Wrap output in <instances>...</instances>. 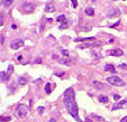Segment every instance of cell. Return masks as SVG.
Segmentation results:
<instances>
[{
    "instance_id": "6da1fadb",
    "label": "cell",
    "mask_w": 127,
    "mask_h": 122,
    "mask_svg": "<svg viewBox=\"0 0 127 122\" xmlns=\"http://www.w3.org/2000/svg\"><path fill=\"white\" fill-rule=\"evenodd\" d=\"M63 104H64L65 109L68 111V113L77 120L78 122H82L81 119L79 118V109L75 102V94L73 87H69L68 90L64 92V97H63Z\"/></svg>"
},
{
    "instance_id": "7a4b0ae2",
    "label": "cell",
    "mask_w": 127,
    "mask_h": 122,
    "mask_svg": "<svg viewBox=\"0 0 127 122\" xmlns=\"http://www.w3.org/2000/svg\"><path fill=\"white\" fill-rule=\"evenodd\" d=\"M28 111H29L28 106H26L25 104H18L16 110H15V116L17 118H19V119H23V118H25L27 116Z\"/></svg>"
},
{
    "instance_id": "3957f363",
    "label": "cell",
    "mask_w": 127,
    "mask_h": 122,
    "mask_svg": "<svg viewBox=\"0 0 127 122\" xmlns=\"http://www.w3.org/2000/svg\"><path fill=\"white\" fill-rule=\"evenodd\" d=\"M107 81L108 83H110L114 86H125V82L119 76H116V75H111V76L107 77Z\"/></svg>"
},
{
    "instance_id": "277c9868",
    "label": "cell",
    "mask_w": 127,
    "mask_h": 122,
    "mask_svg": "<svg viewBox=\"0 0 127 122\" xmlns=\"http://www.w3.org/2000/svg\"><path fill=\"white\" fill-rule=\"evenodd\" d=\"M102 45L101 42H91V43H85L83 45H80L79 48H88V47H99V46Z\"/></svg>"
},
{
    "instance_id": "5b68a950",
    "label": "cell",
    "mask_w": 127,
    "mask_h": 122,
    "mask_svg": "<svg viewBox=\"0 0 127 122\" xmlns=\"http://www.w3.org/2000/svg\"><path fill=\"white\" fill-rule=\"evenodd\" d=\"M24 46V40L23 39H16V40H14L11 44H10V47L13 49H18L20 47H23Z\"/></svg>"
},
{
    "instance_id": "8992f818",
    "label": "cell",
    "mask_w": 127,
    "mask_h": 122,
    "mask_svg": "<svg viewBox=\"0 0 127 122\" xmlns=\"http://www.w3.org/2000/svg\"><path fill=\"white\" fill-rule=\"evenodd\" d=\"M23 9H24V11H25V13H32L33 10L35 9V5H34V3H32V2H25L23 5Z\"/></svg>"
},
{
    "instance_id": "52a82bcc",
    "label": "cell",
    "mask_w": 127,
    "mask_h": 122,
    "mask_svg": "<svg viewBox=\"0 0 127 122\" xmlns=\"http://www.w3.org/2000/svg\"><path fill=\"white\" fill-rule=\"evenodd\" d=\"M123 54H124V51H121L120 48L110 49V51H108V55H110V56H121Z\"/></svg>"
},
{
    "instance_id": "ba28073f",
    "label": "cell",
    "mask_w": 127,
    "mask_h": 122,
    "mask_svg": "<svg viewBox=\"0 0 127 122\" xmlns=\"http://www.w3.org/2000/svg\"><path fill=\"white\" fill-rule=\"evenodd\" d=\"M57 62L61 63V64H63V65H66V66H72L74 59H73V58H65V59H61V58H59Z\"/></svg>"
},
{
    "instance_id": "9c48e42d",
    "label": "cell",
    "mask_w": 127,
    "mask_h": 122,
    "mask_svg": "<svg viewBox=\"0 0 127 122\" xmlns=\"http://www.w3.org/2000/svg\"><path fill=\"white\" fill-rule=\"evenodd\" d=\"M127 104V100H121L120 102L116 103L114 106H113V111H116V110H119V109H123L125 105Z\"/></svg>"
},
{
    "instance_id": "30bf717a",
    "label": "cell",
    "mask_w": 127,
    "mask_h": 122,
    "mask_svg": "<svg viewBox=\"0 0 127 122\" xmlns=\"http://www.w3.org/2000/svg\"><path fill=\"white\" fill-rule=\"evenodd\" d=\"M120 15V11H119V9L118 8H116V7H113L109 11H108V17H113V16H119Z\"/></svg>"
},
{
    "instance_id": "8fae6325",
    "label": "cell",
    "mask_w": 127,
    "mask_h": 122,
    "mask_svg": "<svg viewBox=\"0 0 127 122\" xmlns=\"http://www.w3.org/2000/svg\"><path fill=\"white\" fill-rule=\"evenodd\" d=\"M104 71L105 72H110V73H116V68L114 65L111 64H106L104 66Z\"/></svg>"
},
{
    "instance_id": "7c38bea8",
    "label": "cell",
    "mask_w": 127,
    "mask_h": 122,
    "mask_svg": "<svg viewBox=\"0 0 127 122\" xmlns=\"http://www.w3.org/2000/svg\"><path fill=\"white\" fill-rule=\"evenodd\" d=\"M56 20H57L59 23H61L62 25L63 24H64V25H68V20H66V18H65L64 15H60V16L56 18Z\"/></svg>"
},
{
    "instance_id": "4fadbf2b",
    "label": "cell",
    "mask_w": 127,
    "mask_h": 122,
    "mask_svg": "<svg viewBox=\"0 0 127 122\" xmlns=\"http://www.w3.org/2000/svg\"><path fill=\"white\" fill-rule=\"evenodd\" d=\"M95 37H87V38H85V37H79V38H75L74 42H88V40H95Z\"/></svg>"
},
{
    "instance_id": "5bb4252c",
    "label": "cell",
    "mask_w": 127,
    "mask_h": 122,
    "mask_svg": "<svg viewBox=\"0 0 127 122\" xmlns=\"http://www.w3.org/2000/svg\"><path fill=\"white\" fill-rule=\"evenodd\" d=\"M0 75H1V82H7V81L9 80V77H10V75L8 73H5V72H1V73H0Z\"/></svg>"
},
{
    "instance_id": "9a60e30c",
    "label": "cell",
    "mask_w": 127,
    "mask_h": 122,
    "mask_svg": "<svg viewBox=\"0 0 127 122\" xmlns=\"http://www.w3.org/2000/svg\"><path fill=\"white\" fill-rule=\"evenodd\" d=\"M85 15H88V16H90V17L95 16V10L92 9L91 7H88V8H85Z\"/></svg>"
},
{
    "instance_id": "2e32d148",
    "label": "cell",
    "mask_w": 127,
    "mask_h": 122,
    "mask_svg": "<svg viewBox=\"0 0 127 122\" xmlns=\"http://www.w3.org/2000/svg\"><path fill=\"white\" fill-rule=\"evenodd\" d=\"M93 85L96 86V89H98V90H101V89H105V84H102V83H100V82H98V81H95L93 82Z\"/></svg>"
},
{
    "instance_id": "e0dca14e",
    "label": "cell",
    "mask_w": 127,
    "mask_h": 122,
    "mask_svg": "<svg viewBox=\"0 0 127 122\" xmlns=\"http://www.w3.org/2000/svg\"><path fill=\"white\" fill-rule=\"evenodd\" d=\"M27 82H28V80H27V77H25V76L19 77V81H18L19 85H21V86H23V85H26Z\"/></svg>"
},
{
    "instance_id": "ac0fdd59",
    "label": "cell",
    "mask_w": 127,
    "mask_h": 122,
    "mask_svg": "<svg viewBox=\"0 0 127 122\" xmlns=\"http://www.w3.org/2000/svg\"><path fill=\"white\" fill-rule=\"evenodd\" d=\"M91 56L95 58V59H99V58H101V54L98 51H91Z\"/></svg>"
},
{
    "instance_id": "d6986e66",
    "label": "cell",
    "mask_w": 127,
    "mask_h": 122,
    "mask_svg": "<svg viewBox=\"0 0 127 122\" xmlns=\"http://www.w3.org/2000/svg\"><path fill=\"white\" fill-rule=\"evenodd\" d=\"M55 10V8L53 7V5H46L45 6V11H47V13H53Z\"/></svg>"
},
{
    "instance_id": "ffe728a7",
    "label": "cell",
    "mask_w": 127,
    "mask_h": 122,
    "mask_svg": "<svg viewBox=\"0 0 127 122\" xmlns=\"http://www.w3.org/2000/svg\"><path fill=\"white\" fill-rule=\"evenodd\" d=\"M51 92H52V84H51V83H47V84L45 85V93H46V94H49Z\"/></svg>"
},
{
    "instance_id": "44dd1931",
    "label": "cell",
    "mask_w": 127,
    "mask_h": 122,
    "mask_svg": "<svg viewBox=\"0 0 127 122\" xmlns=\"http://www.w3.org/2000/svg\"><path fill=\"white\" fill-rule=\"evenodd\" d=\"M98 99H99V101H100L101 103H107L108 101H109V100H108V97L106 96V95H99V97H98Z\"/></svg>"
},
{
    "instance_id": "7402d4cb",
    "label": "cell",
    "mask_w": 127,
    "mask_h": 122,
    "mask_svg": "<svg viewBox=\"0 0 127 122\" xmlns=\"http://www.w3.org/2000/svg\"><path fill=\"white\" fill-rule=\"evenodd\" d=\"M90 118H93V119L98 120L99 122H105L104 118H101V116H96V114H90Z\"/></svg>"
},
{
    "instance_id": "603a6c76",
    "label": "cell",
    "mask_w": 127,
    "mask_h": 122,
    "mask_svg": "<svg viewBox=\"0 0 127 122\" xmlns=\"http://www.w3.org/2000/svg\"><path fill=\"white\" fill-rule=\"evenodd\" d=\"M14 2V0H5L2 2V5L5 7H9V6H11V3Z\"/></svg>"
},
{
    "instance_id": "cb8c5ba5",
    "label": "cell",
    "mask_w": 127,
    "mask_h": 122,
    "mask_svg": "<svg viewBox=\"0 0 127 122\" xmlns=\"http://www.w3.org/2000/svg\"><path fill=\"white\" fill-rule=\"evenodd\" d=\"M44 111H45V108H44V106H38V108H37V112H38L39 114H43Z\"/></svg>"
},
{
    "instance_id": "d4e9b609",
    "label": "cell",
    "mask_w": 127,
    "mask_h": 122,
    "mask_svg": "<svg viewBox=\"0 0 127 122\" xmlns=\"http://www.w3.org/2000/svg\"><path fill=\"white\" fill-rule=\"evenodd\" d=\"M13 71H14V66L13 65H9V66H8V71H7V73L9 74V75H11Z\"/></svg>"
},
{
    "instance_id": "484cf974",
    "label": "cell",
    "mask_w": 127,
    "mask_h": 122,
    "mask_svg": "<svg viewBox=\"0 0 127 122\" xmlns=\"http://www.w3.org/2000/svg\"><path fill=\"white\" fill-rule=\"evenodd\" d=\"M61 53H62V55L65 56V57H68L69 56V51H66V49H61Z\"/></svg>"
},
{
    "instance_id": "4316f807",
    "label": "cell",
    "mask_w": 127,
    "mask_h": 122,
    "mask_svg": "<svg viewBox=\"0 0 127 122\" xmlns=\"http://www.w3.org/2000/svg\"><path fill=\"white\" fill-rule=\"evenodd\" d=\"M72 1V5H73V8H77V6H78V1L77 0H71Z\"/></svg>"
},
{
    "instance_id": "83f0119b",
    "label": "cell",
    "mask_w": 127,
    "mask_h": 122,
    "mask_svg": "<svg viewBox=\"0 0 127 122\" xmlns=\"http://www.w3.org/2000/svg\"><path fill=\"white\" fill-rule=\"evenodd\" d=\"M35 64H42V58H36Z\"/></svg>"
},
{
    "instance_id": "f1b7e54d",
    "label": "cell",
    "mask_w": 127,
    "mask_h": 122,
    "mask_svg": "<svg viewBox=\"0 0 127 122\" xmlns=\"http://www.w3.org/2000/svg\"><path fill=\"white\" fill-rule=\"evenodd\" d=\"M0 40H1V42H0V44H1V45H2L3 43H5V38H3V35H2V34H1V35H0Z\"/></svg>"
},
{
    "instance_id": "f546056e",
    "label": "cell",
    "mask_w": 127,
    "mask_h": 122,
    "mask_svg": "<svg viewBox=\"0 0 127 122\" xmlns=\"http://www.w3.org/2000/svg\"><path fill=\"white\" fill-rule=\"evenodd\" d=\"M119 24H120V21H119V20H118L117 23H115L114 25H110V26H109V27H110V28H113V27H116V26H118V25H119Z\"/></svg>"
},
{
    "instance_id": "4dcf8cb0",
    "label": "cell",
    "mask_w": 127,
    "mask_h": 122,
    "mask_svg": "<svg viewBox=\"0 0 127 122\" xmlns=\"http://www.w3.org/2000/svg\"><path fill=\"white\" fill-rule=\"evenodd\" d=\"M119 68H124V70H126V68H127V65H126V64H120V65H119Z\"/></svg>"
},
{
    "instance_id": "1f68e13d",
    "label": "cell",
    "mask_w": 127,
    "mask_h": 122,
    "mask_svg": "<svg viewBox=\"0 0 127 122\" xmlns=\"http://www.w3.org/2000/svg\"><path fill=\"white\" fill-rule=\"evenodd\" d=\"M114 99L115 100H119L120 99V95H119V94H114Z\"/></svg>"
},
{
    "instance_id": "d6a6232c",
    "label": "cell",
    "mask_w": 127,
    "mask_h": 122,
    "mask_svg": "<svg viewBox=\"0 0 127 122\" xmlns=\"http://www.w3.org/2000/svg\"><path fill=\"white\" fill-rule=\"evenodd\" d=\"M59 28H60V29H64V28H68V25H64V24H63V25H61V26H60Z\"/></svg>"
},
{
    "instance_id": "836d02e7",
    "label": "cell",
    "mask_w": 127,
    "mask_h": 122,
    "mask_svg": "<svg viewBox=\"0 0 127 122\" xmlns=\"http://www.w3.org/2000/svg\"><path fill=\"white\" fill-rule=\"evenodd\" d=\"M0 20H1V21H0V26H2L3 25V15H1V17H0Z\"/></svg>"
},
{
    "instance_id": "e575fe53",
    "label": "cell",
    "mask_w": 127,
    "mask_h": 122,
    "mask_svg": "<svg viewBox=\"0 0 127 122\" xmlns=\"http://www.w3.org/2000/svg\"><path fill=\"white\" fill-rule=\"evenodd\" d=\"M55 75H56V76H63L64 73H63V72H60V73H55Z\"/></svg>"
},
{
    "instance_id": "d590c367",
    "label": "cell",
    "mask_w": 127,
    "mask_h": 122,
    "mask_svg": "<svg viewBox=\"0 0 127 122\" xmlns=\"http://www.w3.org/2000/svg\"><path fill=\"white\" fill-rule=\"evenodd\" d=\"M120 122H127V116H124V118L120 120Z\"/></svg>"
},
{
    "instance_id": "8d00e7d4",
    "label": "cell",
    "mask_w": 127,
    "mask_h": 122,
    "mask_svg": "<svg viewBox=\"0 0 127 122\" xmlns=\"http://www.w3.org/2000/svg\"><path fill=\"white\" fill-rule=\"evenodd\" d=\"M49 122H56V119H55V118H52V119L49 120Z\"/></svg>"
},
{
    "instance_id": "74e56055",
    "label": "cell",
    "mask_w": 127,
    "mask_h": 122,
    "mask_svg": "<svg viewBox=\"0 0 127 122\" xmlns=\"http://www.w3.org/2000/svg\"><path fill=\"white\" fill-rule=\"evenodd\" d=\"M46 20H47L49 23H52V21H53V19H52V18H47V19H46Z\"/></svg>"
},
{
    "instance_id": "f35d334b",
    "label": "cell",
    "mask_w": 127,
    "mask_h": 122,
    "mask_svg": "<svg viewBox=\"0 0 127 122\" xmlns=\"http://www.w3.org/2000/svg\"><path fill=\"white\" fill-rule=\"evenodd\" d=\"M11 28L15 29V28H17V26H16V25H14V24H13V25H11Z\"/></svg>"
},
{
    "instance_id": "ab89813d",
    "label": "cell",
    "mask_w": 127,
    "mask_h": 122,
    "mask_svg": "<svg viewBox=\"0 0 127 122\" xmlns=\"http://www.w3.org/2000/svg\"><path fill=\"white\" fill-rule=\"evenodd\" d=\"M85 122H91V120L89 119V118H85Z\"/></svg>"
}]
</instances>
